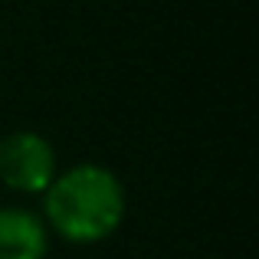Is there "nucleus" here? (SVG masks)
I'll return each mask as SVG.
<instances>
[{
  "label": "nucleus",
  "mask_w": 259,
  "mask_h": 259,
  "mask_svg": "<svg viewBox=\"0 0 259 259\" xmlns=\"http://www.w3.org/2000/svg\"><path fill=\"white\" fill-rule=\"evenodd\" d=\"M128 194L118 174L105 164L82 161L56 174L43 190V223L66 243L92 246L125 223Z\"/></svg>",
  "instance_id": "nucleus-1"
},
{
  "label": "nucleus",
  "mask_w": 259,
  "mask_h": 259,
  "mask_svg": "<svg viewBox=\"0 0 259 259\" xmlns=\"http://www.w3.org/2000/svg\"><path fill=\"white\" fill-rule=\"evenodd\" d=\"M56 174V148L39 132H7L0 138V181L10 190L43 194Z\"/></svg>",
  "instance_id": "nucleus-2"
},
{
  "label": "nucleus",
  "mask_w": 259,
  "mask_h": 259,
  "mask_svg": "<svg viewBox=\"0 0 259 259\" xmlns=\"http://www.w3.org/2000/svg\"><path fill=\"white\" fill-rule=\"evenodd\" d=\"M50 230L43 217L23 207H0V259H46Z\"/></svg>",
  "instance_id": "nucleus-3"
}]
</instances>
